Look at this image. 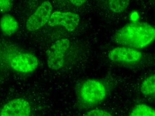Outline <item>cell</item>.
Instances as JSON below:
<instances>
[{"mask_svg": "<svg viewBox=\"0 0 155 116\" xmlns=\"http://www.w3.org/2000/svg\"><path fill=\"white\" fill-rule=\"evenodd\" d=\"M155 38V29L146 22H133L116 32L113 38L116 44L136 49H142L152 44Z\"/></svg>", "mask_w": 155, "mask_h": 116, "instance_id": "cell-1", "label": "cell"}, {"mask_svg": "<svg viewBox=\"0 0 155 116\" xmlns=\"http://www.w3.org/2000/svg\"><path fill=\"white\" fill-rule=\"evenodd\" d=\"M39 61L36 56L29 53H23L14 56L10 61L12 68L22 73L34 72L38 68Z\"/></svg>", "mask_w": 155, "mask_h": 116, "instance_id": "cell-6", "label": "cell"}, {"mask_svg": "<svg viewBox=\"0 0 155 116\" xmlns=\"http://www.w3.org/2000/svg\"><path fill=\"white\" fill-rule=\"evenodd\" d=\"M109 9L114 13H122L127 8L130 0H108Z\"/></svg>", "mask_w": 155, "mask_h": 116, "instance_id": "cell-11", "label": "cell"}, {"mask_svg": "<svg viewBox=\"0 0 155 116\" xmlns=\"http://www.w3.org/2000/svg\"><path fill=\"white\" fill-rule=\"evenodd\" d=\"M141 91L146 96L154 97L155 94V74L150 75L142 83Z\"/></svg>", "mask_w": 155, "mask_h": 116, "instance_id": "cell-10", "label": "cell"}, {"mask_svg": "<svg viewBox=\"0 0 155 116\" xmlns=\"http://www.w3.org/2000/svg\"><path fill=\"white\" fill-rule=\"evenodd\" d=\"M108 57L113 62L132 64L139 62L142 58V55L137 49L122 46L111 50Z\"/></svg>", "mask_w": 155, "mask_h": 116, "instance_id": "cell-7", "label": "cell"}, {"mask_svg": "<svg viewBox=\"0 0 155 116\" xmlns=\"http://www.w3.org/2000/svg\"><path fill=\"white\" fill-rule=\"evenodd\" d=\"M73 5L76 6H81L85 3L87 0H69Z\"/></svg>", "mask_w": 155, "mask_h": 116, "instance_id": "cell-15", "label": "cell"}, {"mask_svg": "<svg viewBox=\"0 0 155 116\" xmlns=\"http://www.w3.org/2000/svg\"><path fill=\"white\" fill-rule=\"evenodd\" d=\"M80 17L76 13L56 11L52 13L47 24L49 26H62L68 31L77 29L80 24Z\"/></svg>", "mask_w": 155, "mask_h": 116, "instance_id": "cell-5", "label": "cell"}, {"mask_svg": "<svg viewBox=\"0 0 155 116\" xmlns=\"http://www.w3.org/2000/svg\"><path fill=\"white\" fill-rule=\"evenodd\" d=\"M131 116H155L153 108L145 104L137 105L132 109L130 114Z\"/></svg>", "mask_w": 155, "mask_h": 116, "instance_id": "cell-12", "label": "cell"}, {"mask_svg": "<svg viewBox=\"0 0 155 116\" xmlns=\"http://www.w3.org/2000/svg\"><path fill=\"white\" fill-rule=\"evenodd\" d=\"M12 7V0H0V12L6 13Z\"/></svg>", "mask_w": 155, "mask_h": 116, "instance_id": "cell-13", "label": "cell"}, {"mask_svg": "<svg viewBox=\"0 0 155 116\" xmlns=\"http://www.w3.org/2000/svg\"><path fill=\"white\" fill-rule=\"evenodd\" d=\"M70 45V41L67 38L57 40L52 45L47 55V65L50 68L58 70L62 68L65 54Z\"/></svg>", "mask_w": 155, "mask_h": 116, "instance_id": "cell-3", "label": "cell"}, {"mask_svg": "<svg viewBox=\"0 0 155 116\" xmlns=\"http://www.w3.org/2000/svg\"><path fill=\"white\" fill-rule=\"evenodd\" d=\"M104 83L99 80L89 79L82 83L79 89L81 101L88 105H95L104 101L107 96Z\"/></svg>", "mask_w": 155, "mask_h": 116, "instance_id": "cell-2", "label": "cell"}, {"mask_svg": "<svg viewBox=\"0 0 155 116\" xmlns=\"http://www.w3.org/2000/svg\"><path fill=\"white\" fill-rule=\"evenodd\" d=\"M0 28L5 35H12L18 31L19 28L18 23L13 16L7 14L1 18Z\"/></svg>", "mask_w": 155, "mask_h": 116, "instance_id": "cell-9", "label": "cell"}, {"mask_svg": "<svg viewBox=\"0 0 155 116\" xmlns=\"http://www.w3.org/2000/svg\"><path fill=\"white\" fill-rule=\"evenodd\" d=\"M52 11V5L49 1L42 2L28 19L26 23V29L34 31L42 28L48 22Z\"/></svg>", "mask_w": 155, "mask_h": 116, "instance_id": "cell-4", "label": "cell"}, {"mask_svg": "<svg viewBox=\"0 0 155 116\" xmlns=\"http://www.w3.org/2000/svg\"><path fill=\"white\" fill-rule=\"evenodd\" d=\"M86 116H110L111 114L105 110L102 109H94L87 112Z\"/></svg>", "mask_w": 155, "mask_h": 116, "instance_id": "cell-14", "label": "cell"}, {"mask_svg": "<svg viewBox=\"0 0 155 116\" xmlns=\"http://www.w3.org/2000/svg\"><path fill=\"white\" fill-rule=\"evenodd\" d=\"M32 114L30 103L23 98L12 100L0 109V116H29Z\"/></svg>", "mask_w": 155, "mask_h": 116, "instance_id": "cell-8", "label": "cell"}]
</instances>
